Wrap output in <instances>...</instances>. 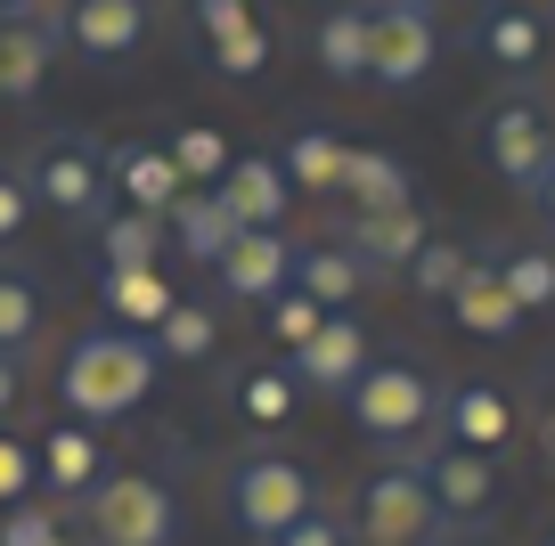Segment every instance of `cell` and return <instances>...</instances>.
<instances>
[{
    "label": "cell",
    "instance_id": "cell-1",
    "mask_svg": "<svg viewBox=\"0 0 555 546\" xmlns=\"http://www.w3.org/2000/svg\"><path fill=\"white\" fill-rule=\"evenodd\" d=\"M156 342L131 335V326H90V335L66 342L57 359V400H66L74 425H122V416L147 408L156 392Z\"/></svg>",
    "mask_w": 555,
    "mask_h": 546
},
{
    "label": "cell",
    "instance_id": "cell-2",
    "mask_svg": "<svg viewBox=\"0 0 555 546\" xmlns=\"http://www.w3.org/2000/svg\"><path fill=\"white\" fill-rule=\"evenodd\" d=\"M17 180H25L34 205H50L57 221H74V229H99L106 212H115V188H106V139L74 131V122L41 131L34 147L17 155Z\"/></svg>",
    "mask_w": 555,
    "mask_h": 546
},
{
    "label": "cell",
    "instance_id": "cell-3",
    "mask_svg": "<svg viewBox=\"0 0 555 546\" xmlns=\"http://www.w3.org/2000/svg\"><path fill=\"white\" fill-rule=\"evenodd\" d=\"M311 506H327L319 481H311V465L278 457V448H245V457L221 465V514H229V530L254 538V546H270L278 530H295Z\"/></svg>",
    "mask_w": 555,
    "mask_h": 546
},
{
    "label": "cell",
    "instance_id": "cell-4",
    "mask_svg": "<svg viewBox=\"0 0 555 546\" xmlns=\"http://www.w3.org/2000/svg\"><path fill=\"white\" fill-rule=\"evenodd\" d=\"M351 425L367 432V441H384L392 457H409V448H425L434 441V425H441V384H434V367L425 359H367V376L351 384Z\"/></svg>",
    "mask_w": 555,
    "mask_h": 546
},
{
    "label": "cell",
    "instance_id": "cell-5",
    "mask_svg": "<svg viewBox=\"0 0 555 546\" xmlns=\"http://www.w3.org/2000/svg\"><path fill=\"white\" fill-rule=\"evenodd\" d=\"M82 538L90 546H172L180 538L172 481L147 473V465H115V473L82 497Z\"/></svg>",
    "mask_w": 555,
    "mask_h": 546
},
{
    "label": "cell",
    "instance_id": "cell-6",
    "mask_svg": "<svg viewBox=\"0 0 555 546\" xmlns=\"http://www.w3.org/2000/svg\"><path fill=\"white\" fill-rule=\"evenodd\" d=\"M434 530H441V506L416 473V457H384L351 490V538L360 546H434Z\"/></svg>",
    "mask_w": 555,
    "mask_h": 546
},
{
    "label": "cell",
    "instance_id": "cell-7",
    "mask_svg": "<svg viewBox=\"0 0 555 546\" xmlns=\"http://www.w3.org/2000/svg\"><path fill=\"white\" fill-rule=\"evenodd\" d=\"M474 155H482L515 196H531V180L555 164V115H547V99H539V90H506V99H490L482 115H474Z\"/></svg>",
    "mask_w": 555,
    "mask_h": 546
},
{
    "label": "cell",
    "instance_id": "cell-8",
    "mask_svg": "<svg viewBox=\"0 0 555 546\" xmlns=\"http://www.w3.org/2000/svg\"><path fill=\"white\" fill-rule=\"evenodd\" d=\"M441 66V25L416 0H367V82L376 90H416Z\"/></svg>",
    "mask_w": 555,
    "mask_h": 546
},
{
    "label": "cell",
    "instance_id": "cell-9",
    "mask_svg": "<svg viewBox=\"0 0 555 546\" xmlns=\"http://www.w3.org/2000/svg\"><path fill=\"white\" fill-rule=\"evenodd\" d=\"M41 9L57 50H74L82 66H122L147 41V0H41Z\"/></svg>",
    "mask_w": 555,
    "mask_h": 546
},
{
    "label": "cell",
    "instance_id": "cell-10",
    "mask_svg": "<svg viewBox=\"0 0 555 546\" xmlns=\"http://www.w3.org/2000/svg\"><path fill=\"white\" fill-rule=\"evenodd\" d=\"M409 457L441 506V530H490V514H499V457H474V448H450V441H425Z\"/></svg>",
    "mask_w": 555,
    "mask_h": 546
},
{
    "label": "cell",
    "instance_id": "cell-11",
    "mask_svg": "<svg viewBox=\"0 0 555 546\" xmlns=\"http://www.w3.org/2000/svg\"><path fill=\"white\" fill-rule=\"evenodd\" d=\"M367 359H376L367 326L351 318V310H327V318H319V335L302 342V351H286V376H295L311 400H351V384L367 376Z\"/></svg>",
    "mask_w": 555,
    "mask_h": 546
},
{
    "label": "cell",
    "instance_id": "cell-12",
    "mask_svg": "<svg viewBox=\"0 0 555 546\" xmlns=\"http://www.w3.org/2000/svg\"><path fill=\"white\" fill-rule=\"evenodd\" d=\"M466 50L499 74H539L547 66V9L539 0H474Z\"/></svg>",
    "mask_w": 555,
    "mask_h": 546
},
{
    "label": "cell",
    "instance_id": "cell-13",
    "mask_svg": "<svg viewBox=\"0 0 555 546\" xmlns=\"http://www.w3.org/2000/svg\"><path fill=\"white\" fill-rule=\"evenodd\" d=\"M212 286H221V302H254V310L278 302L295 286V237L286 229H237V245L212 261Z\"/></svg>",
    "mask_w": 555,
    "mask_h": 546
},
{
    "label": "cell",
    "instance_id": "cell-14",
    "mask_svg": "<svg viewBox=\"0 0 555 546\" xmlns=\"http://www.w3.org/2000/svg\"><path fill=\"white\" fill-rule=\"evenodd\" d=\"M434 441L474 448V457H499V448L515 441V400H506L499 384H482V376L450 384V392H441V425H434Z\"/></svg>",
    "mask_w": 555,
    "mask_h": 546
},
{
    "label": "cell",
    "instance_id": "cell-15",
    "mask_svg": "<svg viewBox=\"0 0 555 546\" xmlns=\"http://www.w3.org/2000/svg\"><path fill=\"white\" fill-rule=\"evenodd\" d=\"M425 237H434V221H425L416 205H400V212H351V221H344V245L360 253V270L376 277V286L409 277V261L425 253Z\"/></svg>",
    "mask_w": 555,
    "mask_h": 546
},
{
    "label": "cell",
    "instance_id": "cell-16",
    "mask_svg": "<svg viewBox=\"0 0 555 546\" xmlns=\"http://www.w3.org/2000/svg\"><path fill=\"white\" fill-rule=\"evenodd\" d=\"M34 473H41V490L57 497V506H82L90 490L106 481V448H99V425H50L34 441Z\"/></svg>",
    "mask_w": 555,
    "mask_h": 546
},
{
    "label": "cell",
    "instance_id": "cell-17",
    "mask_svg": "<svg viewBox=\"0 0 555 546\" xmlns=\"http://www.w3.org/2000/svg\"><path fill=\"white\" fill-rule=\"evenodd\" d=\"M212 196L229 205L237 229H286V212H295V188H286V171H278L270 147L229 155V171H221V188H212Z\"/></svg>",
    "mask_w": 555,
    "mask_h": 546
},
{
    "label": "cell",
    "instance_id": "cell-18",
    "mask_svg": "<svg viewBox=\"0 0 555 546\" xmlns=\"http://www.w3.org/2000/svg\"><path fill=\"white\" fill-rule=\"evenodd\" d=\"M106 188H115V205L164 221V212L180 205V171H172V155H164V139H115V147H106Z\"/></svg>",
    "mask_w": 555,
    "mask_h": 546
},
{
    "label": "cell",
    "instance_id": "cell-19",
    "mask_svg": "<svg viewBox=\"0 0 555 546\" xmlns=\"http://www.w3.org/2000/svg\"><path fill=\"white\" fill-rule=\"evenodd\" d=\"M50 57H57V34H50V9H25V17H0V106H25L41 82H50Z\"/></svg>",
    "mask_w": 555,
    "mask_h": 546
},
{
    "label": "cell",
    "instance_id": "cell-20",
    "mask_svg": "<svg viewBox=\"0 0 555 546\" xmlns=\"http://www.w3.org/2000/svg\"><path fill=\"white\" fill-rule=\"evenodd\" d=\"M278 171H286V188L295 196H344V164H351V147L327 131V122H295V131L278 139Z\"/></svg>",
    "mask_w": 555,
    "mask_h": 546
},
{
    "label": "cell",
    "instance_id": "cell-21",
    "mask_svg": "<svg viewBox=\"0 0 555 546\" xmlns=\"http://www.w3.org/2000/svg\"><path fill=\"white\" fill-rule=\"evenodd\" d=\"M50 335V294H41V270L17 253H0V351L34 359V342Z\"/></svg>",
    "mask_w": 555,
    "mask_h": 546
},
{
    "label": "cell",
    "instance_id": "cell-22",
    "mask_svg": "<svg viewBox=\"0 0 555 546\" xmlns=\"http://www.w3.org/2000/svg\"><path fill=\"white\" fill-rule=\"evenodd\" d=\"M164 237H172L180 261H205V270H212V261L237 245V221H229V205L212 188H180V205L164 212Z\"/></svg>",
    "mask_w": 555,
    "mask_h": 546
},
{
    "label": "cell",
    "instance_id": "cell-23",
    "mask_svg": "<svg viewBox=\"0 0 555 546\" xmlns=\"http://www.w3.org/2000/svg\"><path fill=\"white\" fill-rule=\"evenodd\" d=\"M295 286L311 294L319 310H351L376 277L360 270V253H351L344 237H319V245H295Z\"/></svg>",
    "mask_w": 555,
    "mask_h": 546
},
{
    "label": "cell",
    "instance_id": "cell-24",
    "mask_svg": "<svg viewBox=\"0 0 555 546\" xmlns=\"http://www.w3.org/2000/svg\"><path fill=\"white\" fill-rule=\"evenodd\" d=\"M441 310H450L466 335H482V342H506V335L522 326V310H515V294H506V277H499V261H490V253H474L466 286H457Z\"/></svg>",
    "mask_w": 555,
    "mask_h": 546
},
{
    "label": "cell",
    "instance_id": "cell-25",
    "mask_svg": "<svg viewBox=\"0 0 555 546\" xmlns=\"http://www.w3.org/2000/svg\"><path fill=\"white\" fill-rule=\"evenodd\" d=\"M99 302H106V326H131V335H156L172 318V277L164 270H99Z\"/></svg>",
    "mask_w": 555,
    "mask_h": 546
},
{
    "label": "cell",
    "instance_id": "cell-26",
    "mask_svg": "<svg viewBox=\"0 0 555 546\" xmlns=\"http://www.w3.org/2000/svg\"><path fill=\"white\" fill-rule=\"evenodd\" d=\"M311 57L327 82H367V0H327L311 25Z\"/></svg>",
    "mask_w": 555,
    "mask_h": 546
},
{
    "label": "cell",
    "instance_id": "cell-27",
    "mask_svg": "<svg viewBox=\"0 0 555 546\" xmlns=\"http://www.w3.org/2000/svg\"><path fill=\"white\" fill-rule=\"evenodd\" d=\"M90 237H99V270H164V253H172L164 221L156 212H131V205H115Z\"/></svg>",
    "mask_w": 555,
    "mask_h": 546
},
{
    "label": "cell",
    "instance_id": "cell-28",
    "mask_svg": "<svg viewBox=\"0 0 555 546\" xmlns=\"http://www.w3.org/2000/svg\"><path fill=\"white\" fill-rule=\"evenodd\" d=\"M344 205H351V212H400V205H416L409 164H400V155H384V147H351V164H344Z\"/></svg>",
    "mask_w": 555,
    "mask_h": 546
},
{
    "label": "cell",
    "instance_id": "cell-29",
    "mask_svg": "<svg viewBox=\"0 0 555 546\" xmlns=\"http://www.w3.org/2000/svg\"><path fill=\"white\" fill-rule=\"evenodd\" d=\"M229 408H237L245 425H286V416L302 408V384L286 376V367H245V376L229 384Z\"/></svg>",
    "mask_w": 555,
    "mask_h": 546
},
{
    "label": "cell",
    "instance_id": "cell-30",
    "mask_svg": "<svg viewBox=\"0 0 555 546\" xmlns=\"http://www.w3.org/2000/svg\"><path fill=\"white\" fill-rule=\"evenodd\" d=\"M490 261H499V277H506L522 318L555 310V245H506V253H490Z\"/></svg>",
    "mask_w": 555,
    "mask_h": 546
},
{
    "label": "cell",
    "instance_id": "cell-31",
    "mask_svg": "<svg viewBox=\"0 0 555 546\" xmlns=\"http://www.w3.org/2000/svg\"><path fill=\"white\" fill-rule=\"evenodd\" d=\"M164 155H172V171H180V188H221V171H229V139L212 131V122H180L172 139H164Z\"/></svg>",
    "mask_w": 555,
    "mask_h": 546
},
{
    "label": "cell",
    "instance_id": "cell-32",
    "mask_svg": "<svg viewBox=\"0 0 555 546\" xmlns=\"http://www.w3.org/2000/svg\"><path fill=\"white\" fill-rule=\"evenodd\" d=\"M466 270H474V245H457V237H425V253L409 261V277H400V286H409L416 302H450V294L466 286Z\"/></svg>",
    "mask_w": 555,
    "mask_h": 546
},
{
    "label": "cell",
    "instance_id": "cell-33",
    "mask_svg": "<svg viewBox=\"0 0 555 546\" xmlns=\"http://www.w3.org/2000/svg\"><path fill=\"white\" fill-rule=\"evenodd\" d=\"M147 342H156V359H212L221 351V318H212V302H172V318Z\"/></svg>",
    "mask_w": 555,
    "mask_h": 546
},
{
    "label": "cell",
    "instance_id": "cell-34",
    "mask_svg": "<svg viewBox=\"0 0 555 546\" xmlns=\"http://www.w3.org/2000/svg\"><path fill=\"white\" fill-rule=\"evenodd\" d=\"M205 66L221 74V82H254L261 66H270V25H237V34H221V41H205Z\"/></svg>",
    "mask_w": 555,
    "mask_h": 546
},
{
    "label": "cell",
    "instance_id": "cell-35",
    "mask_svg": "<svg viewBox=\"0 0 555 546\" xmlns=\"http://www.w3.org/2000/svg\"><path fill=\"white\" fill-rule=\"evenodd\" d=\"M261 310H270V318H261V326H270V342H286V351H302V342L319 335V318H327V310H319L302 286H286L278 302H261Z\"/></svg>",
    "mask_w": 555,
    "mask_h": 546
},
{
    "label": "cell",
    "instance_id": "cell-36",
    "mask_svg": "<svg viewBox=\"0 0 555 546\" xmlns=\"http://www.w3.org/2000/svg\"><path fill=\"white\" fill-rule=\"evenodd\" d=\"M41 473H34V441H17V432H0V506H34Z\"/></svg>",
    "mask_w": 555,
    "mask_h": 546
},
{
    "label": "cell",
    "instance_id": "cell-37",
    "mask_svg": "<svg viewBox=\"0 0 555 546\" xmlns=\"http://www.w3.org/2000/svg\"><path fill=\"white\" fill-rule=\"evenodd\" d=\"M270 546H360V538H351V514H335V506H311L295 530H278Z\"/></svg>",
    "mask_w": 555,
    "mask_h": 546
},
{
    "label": "cell",
    "instance_id": "cell-38",
    "mask_svg": "<svg viewBox=\"0 0 555 546\" xmlns=\"http://www.w3.org/2000/svg\"><path fill=\"white\" fill-rule=\"evenodd\" d=\"M189 25H196V41H221L237 25H254V0H189Z\"/></svg>",
    "mask_w": 555,
    "mask_h": 546
},
{
    "label": "cell",
    "instance_id": "cell-39",
    "mask_svg": "<svg viewBox=\"0 0 555 546\" xmlns=\"http://www.w3.org/2000/svg\"><path fill=\"white\" fill-rule=\"evenodd\" d=\"M25 221H34V196H25L17 164H0V245H17V237H25Z\"/></svg>",
    "mask_w": 555,
    "mask_h": 546
},
{
    "label": "cell",
    "instance_id": "cell-40",
    "mask_svg": "<svg viewBox=\"0 0 555 546\" xmlns=\"http://www.w3.org/2000/svg\"><path fill=\"white\" fill-rule=\"evenodd\" d=\"M25 400H34V367H25L17 351H0V432L25 416Z\"/></svg>",
    "mask_w": 555,
    "mask_h": 546
},
{
    "label": "cell",
    "instance_id": "cell-41",
    "mask_svg": "<svg viewBox=\"0 0 555 546\" xmlns=\"http://www.w3.org/2000/svg\"><path fill=\"white\" fill-rule=\"evenodd\" d=\"M522 205H531V212H539V229L555 237V164H547V171L531 180V196H522Z\"/></svg>",
    "mask_w": 555,
    "mask_h": 546
},
{
    "label": "cell",
    "instance_id": "cell-42",
    "mask_svg": "<svg viewBox=\"0 0 555 546\" xmlns=\"http://www.w3.org/2000/svg\"><path fill=\"white\" fill-rule=\"evenodd\" d=\"M434 546H490V530H434Z\"/></svg>",
    "mask_w": 555,
    "mask_h": 546
},
{
    "label": "cell",
    "instance_id": "cell-43",
    "mask_svg": "<svg viewBox=\"0 0 555 546\" xmlns=\"http://www.w3.org/2000/svg\"><path fill=\"white\" fill-rule=\"evenodd\" d=\"M25 9H41V0H0V17H25Z\"/></svg>",
    "mask_w": 555,
    "mask_h": 546
},
{
    "label": "cell",
    "instance_id": "cell-44",
    "mask_svg": "<svg viewBox=\"0 0 555 546\" xmlns=\"http://www.w3.org/2000/svg\"><path fill=\"white\" fill-rule=\"evenodd\" d=\"M539 546H555V530H547V538H539Z\"/></svg>",
    "mask_w": 555,
    "mask_h": 546
},
{
    "label": "cell",
    "instance_id": "cell-45",
    "mask_svg": "<svg viewBox=\"0 0 555 546\" xmlns=\"http://www.w3.org/2000/svg\"><path fill=\"white\" fill-rule=\"evenodd\" d=\"M416 9H434V0H416Z\"/></svg>",
    "mask_w": 555,
    "mask_h": 546
}]
</instances>
